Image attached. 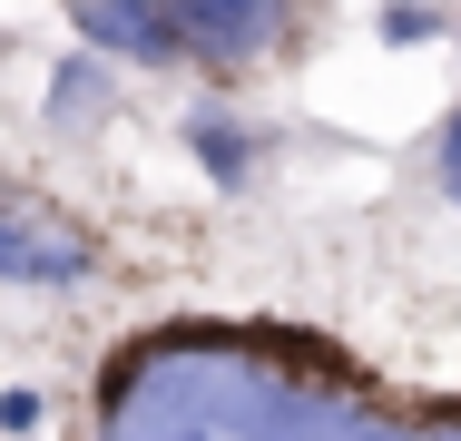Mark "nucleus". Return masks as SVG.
Wrapping results in <instances>:
<instances>
[{"label": "nucleus", "mask_w": 461, "mask_h": 441, "mask_svg": "<svg viewBox=\"0 0 461 441\" xmlns=\"http://www.w3.org/2000/svg\"><path fill=\"white\" fill-rule=\"evenodd\" d=\"M167 10H177L186 50H206V59H266L294 20V0H167Z\"/></svg>", "instance_id": "nucleus-4"}, {"label": "nucleus", "mask_w": 461, "mask_h": 441, "mask_svg": "<svg viewBox=\"0 0 461 441\" xmlns=\"http://www.w3.org/2000/svg\"><path fill=\"white\" fill-rule=\"evenodd\" d=\"M442 186H452V196H461V108H452V118H442Z\"/></svg>", "instance_id": "nucleus-9"}, {"label": "nucleus", "mask_w": 461, "mask_h": 441, "mask_svg": "<svg viewBox=\"0 0 461 441\" xmlns=\"http://www.w3.org/2000/svg\"><path fill=\"white\" fill-rule=\"evenodd\" d=\"M98 441H461V412H393L354 382L294 373L226 334H167L118 353Z\"/></svg>", "instance_id": "nucleus-1"}, {"label": "nucleus", "mask_w": 461, "mask_h": 441, "mask_svg": "<svg viewBox=\"0 0 461 441\" xmlns=\"http://www.w3.org/2000/svg\"><path fill=\"white\" fill-rule=\"evenodd\" d=\"M0 274H10V284H89L98 246L50 196H20V186L0 176Z\"/></svg>", "instance_id": "nucleus-2"}, {"label": "nucleus", "mask_w": 461, "mask_h": 441, "mask_svg": "<svg viewBox=\"0 0 461 441\" xmlns=\"http://www.w3.org/2000/svg\"><path fill=\"white\" fill-rule=\"evenodd\" d=\"M186 148H196L206 167L226 176V186L246 176V138H236V118H226V108H196V118H186Z\"/></svg>", "instance_id": "nucleus-5"}, {"label": "nucleus", "mask_w": 461, "mask_h": 441, "mask_svg": "<svg viewBox=\"0 0 461 441\" xmlns=\"http://www.w3.org/2000/svg\"><path fill=\"white\" fill-rule=\"evenodd\" d=\"M69 20L108 59H138V69H177L186 59V30H177L167 0H69Z\"/></svg>", "instance_id": "nucleus-3"}, {"label": "nucleus", "mask_w": 461, "mask_h": 441, "mask_svg": "<svg viewBox=\"0 0 461 441\" xmlns=\"http://www.w3.org/2000/svg\"><path fill=\"white\" fill-rule=\"evenodd\" d=\"M0 432H40V392H0Z\"/></svg>", "instance_id": "nucleus-8"}, {"label": "nucleus", "mask_w": 461, "mask_h": 441, "mask_svg": "<svg viewBox=\"0 0 461 441\" xmlns=\"http://www.w3.org/2000/svg\"><path fill=\"white\" fill-rule=\"evenodd\" d=\"M79 108H98V69H89V59H69L59 88H50V118H79Z\"/></svg>", "instance_id": "nucleus-7"}, {"label": "nucleus", "mask_w": 461, "mask_h": 441, "mask_svg": "<svg viewBox=\"0 0 461 441\" xmlns=\"http://www.w3.org/2000/svg\"><path fill=\"white\" fill-rule=\"evenodd\" d=\"M432 30H442L432 0H393V10H383V40H393V50H412V40H432Z\"/></svg>", "instance_id": "nucleus-6"}]
</instances>
